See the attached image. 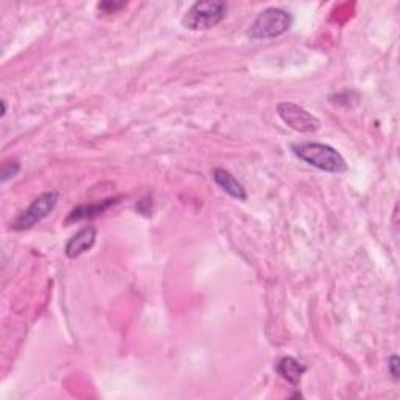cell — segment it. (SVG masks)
I'll return each mask as SVG.
<instances>
[{"label":"cell","instance_id":"cell-1","mask_svg":"<svg viewBox=\"0 0 400 400\" xmlns=\"http://www.w3.org/2000/svg\"><path fill=\"white\" fill-rule=\"evenodd\" d=\"M293 154L300 161L329 174H344L349 171L347 161L335 147L322 143H299L291 146Z\"/></svg>","mask_w":400,"mask_h":400},{"label":"cell","instance_id":"cell-2","mask_svg":"<svg viewBox=\"0 0 400 400\" xmlns=\"http://www.w3.org/2000/svg\"><path fill=\"white\" fill-rule=\"evenodd\" d=\"M294 18L293 14L288 13L283 8L271 6L266 8L261 13H258L254 19L250 29L247 30V35L250 39H274L286 33L291 25H293Z\"/></svg>","mask_w":400,"mask_h":400},{"label":"cell","instance_id":"cell-3","mask_svg":"<svg viewBox=\"0 0 400 400\" xmlns=\"http://www.w3.org/2000/svg\"><path fill=\"white\" fill-rule=\"evenodd\" d=\"M227 4L222 0H204L191 5L189 10L183 14L181 25L188 30L204 31L214 29L227 16Z\"/></svg>","mask_w":400,"mask_h":400},{"label":"cell","instance_id":"cell-4","mask_svg":"<svg viewBox=\"0 0 400 400\" xmlns=\"http://www.w3.org/2000/svg\"><path fill=\"white\" fill-rule=\"evenodd\" d=\"M58 199H60V194L55 193V191L38 196L24 211H21L10 222V229L14 231H24L35 227L38 222L46 219L55 210Z\"/></svg>","mask_w":400,"mask_h":400},{"label":"cell","instance_id":"cell-5","mask_svg":"<svg viewBox=\"0 0 400 400\" xmlns=\"http://www.w3.org/2000/svg\"><path fill=\"white\" fill-rule=\"evenodd\" d=\"M277 113L289 129L299 133H314L321 129V121L313 113L293 102H280Z\"/></svg>","mask_w":400,"mask_h":400},{"label":"cell","instance_id":"cell-6","mask_svg":"<svg viewBox=\"0 0 400 400\" xmlns=\"http://www.w3.org/2000/svg\"><path fill=\"white\" fill-rule=\"evenodd\" d=\"M96 238H97V230L93 227V225H86L81 230H79L75 233L74 236L69 238L68 243H66L64 247V254L71 260H75L80 255H83L88 250L93 249V246L96 244Z\"/></svg>","mask_w":400,"mask_h":400},{"label":"cell","instance_id":"cell-7","mask_svg":"<svg viewBox=\"0 0 400 400\" xmlns=\"http://www.w3.org/2000/svg\"><path fill=\"white\" fill-rule=\"evenodd\" d=\"M119 200L118 199H105L102 202L99 204H89V205H79L75 206L74 210L68 214V218H66V225L74 224V222H79L83 219H93L97 218V216L104 214L108 208L113 206L114 204H118Z\"/></svg>","mask_w":400,"mask_h":400},{"label":"cell","instance_id":"cell-8","mask_svg":"<svg viewBox=\"0 0 400 400\" xmlns=\"http://www.w3.org/2000/svg\"><path fill=\"white\" fill-rule=\"evenodd\" d=\"M213 179L216 181V185L233 199L247 200V193H246V188L243 186V183H239L235 179V175H231L229 171H225L222 168H216L213 171Z\"/></svg>","mask_w":400,"mask_h":400},{"label":"cell","instance_id":"cell-9","mask_svg":"<svg viewBox=\"0 0 400 400\" xmlns=\"http://www.w3.org/2000/svg\"><path fill=\"white\" fill-rule=\"evenodd\" d=\"M275 369L291 385L297 386L300 380H302V375L306 372V366L299 363L293 356H283L279 360L277 366H275Z\"/></svg>","mask_w":400,"mask_h":400},{"label":"cell","instance_id":"cell-10","mask_svg":"<svg viewBox=\"0 0 400 400\" xmlns=\"http://www.w3.org/2000/svg\"><path fill=\"white\" fill-rule=\"evenodd\" d=\"M21 171V163L19 160H6L2 163V171H0V181L6 183L8 180H11L13 177L19 174Z\"/></svg>","mask_w":400,"mask_h":400},{"label":"cell","instance_id":"cell-11","mask_svg":"<svg viewBox=\"0 0 400 400\" xmlns=\"http://www.w3.org/2000/svg\"><path fill=\"white\" fill-rule=\"evenodd\" d=\"M399 366H400V358L397 355H391L388 360V371H389L391 377H393V380H396V381L399 380V375H400Z\"/></svg>","mask_w":400,"mask_h":400},{"label":"cell","instance_id":"cell-12","mask_svg":"<svg viewBox=\"0 0 400 400\" xmlns=\"http://www.w3.org/2000/svg\"><path fill=\"white\" fill-rule=\"evenodd\" d=\"M127 4H116V2H102L97 5V10L100 13H105V14H110V13H116L119 11L121 8H124Z\"/></svg>","mask_w":400,"mask_h":400},{"label":"cell","instance_id":"cell-13","mask_svg":"<svg viewBox=\"0 0 400 400\" xmlns=\"http://www.w3.org/2000/svg\"><path fill=\"white\" fill-rule=\"evenodd\" d=\"M5 114H6V102H5V100H2V118Z\"/></svg>","mask_w":400,"mask_h":400}]
</instances>
